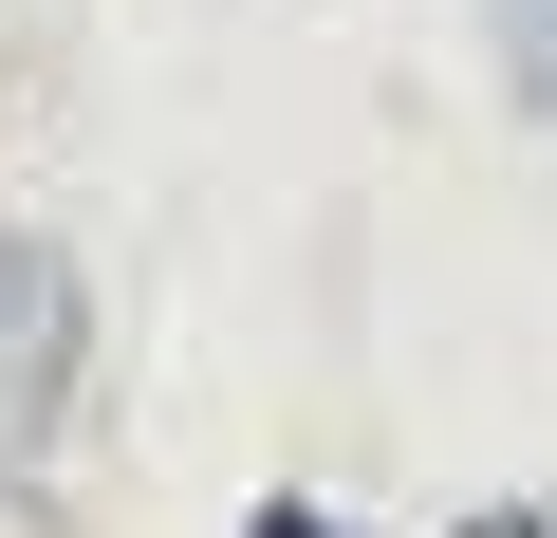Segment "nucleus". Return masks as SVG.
<instances>
[{
  "instance_id": "39448f33",
  "label": "nucleus",
  "mask_w": 557,
  "mask_h": 538,
  "mask_svg": "<svg viewBox=\"0 0 557 538\" xmlns=\"http://www.w3.org/2000/svg\"><path fill=\"white\" fill-rule=\"evenodd\" d=\"M0 538H57V501H38V483H20V464H0Z\"/></svg>"
},
{
  "instance_id": "7ed1b4c3",
  "label": "nucleus",
  "mask_w": 557,
  "mask_h": 538,
  "mask_svg": "<svg viewBox=\"0 0 557 538\" xmlns=\"http://www.w3.org/2000/svg\"><path fill=\"white\" fill-rule=\"evenodd\" d=\"M446 538H557V483H520V501H465Z\"/></svg>"
},
{
  "instance_id": "f03ea898",
  "label": "nucleus",
  "mask_w": 557,
  "mask_h": 538,
  "mask_svg": "<svg viewBox=\"0 0 557 538\" xmlns=\"http://www.w3.org/2000/svg\"><path fill=\"white\" fill-rule=\"evenodd\" d=\"M483 57H502V93L557 130V0H483Z\"/></svg>"
},
{
  "instance_id": "f257e3e1",
  "label": "nucleus",
  "mask_w": 557,
  "mask_h": 538,
  "mask_svg": "<svg viewBox=\"0 0 557 538\" xmlns=\"http://www.w3.org/2000/svg\"><path fill=\"white\" fill-rule=\"evenodd\" d=\"M94 409V298H75V260L0 223V464H57V427Z\"/></svg>"
},
{
  "instance_id": "20e7f679",
  "label": "nucleus",
  "mask_w": 557,
  "mask_h": 538,
  "mask_svg": "<svg viewBox=\"0 0 557 538\" xmlns=\"http://www.w3.org/2000/svg\"><path fill=\"white\" fill-rule=\"evenodd\" d=\"M242 538H354V520H335V501H260Z\"/></svg>"
}]
</instances>
